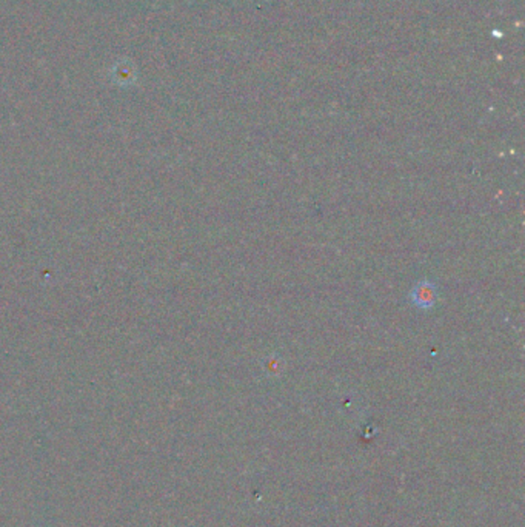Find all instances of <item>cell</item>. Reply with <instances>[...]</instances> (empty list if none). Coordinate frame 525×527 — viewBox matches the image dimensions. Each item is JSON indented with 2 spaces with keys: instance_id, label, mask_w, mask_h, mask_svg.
<instances>
[{
  "instance_id": "cell-1",
  "label": "cell",
  "mask_w": 525,
  "mask_h": 527,
  "mask_svg": "<svg viewBox=\"0 0 525 527\" xmlns=\"http://www.w3.org/2000/svg\"><path fill=\"white\" fill-rule=\"evenodd\" d=\"M410 299L420 310L435 307L438 299V285L430 280H422L413 287V290L410 293Z\"/></svg>"
}]
</instances>
